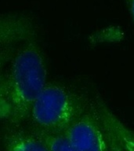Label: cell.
<instances>
[{
	"mask_svg": "<svg viewBox=\"0 0 134 151\" xmlns=\"http://www.w3.org/2000/svg\"><path fill=\"white\" fill-rule=\"evenodd\" d=\"M6 74L14 124L29 117L31 109L46 83L44 57L35 40L24 42L16 49Z\"/></svg>",
	"mask_w": 134,
	"mask_h": 151,
	"instance_id": "6da1fadb",
	"label": "cell"
},
{
	"mask_svg": "<svg viewBox=\"0 0 134 151\" xmlns=\"http://www.w3.org/2000/svg\"><path fill=\"white\" fill-rule=\"evenodd\" d=\"M88 108L84 98L62 85H46L31 109L38 128L62 134Z\"/></svg>",
	"mask_w": 134,
	"mask_h": 151,
	"instance_id": "7a4b0ae2",
	"label": "cell"
},
{
	"mask_svg": "<svg viewBox=\"0 0 134 151\" xmlns=\"http://www.w3.org/2000/svg\"><path fill=\"white\" fill-rule=\"evenodd\" d=\"M62 134L78 151H108L105 132L93 103Z\"/></svg>",
	"mask_w": 134,
	"mask_h": 151,
	"instance_id": "3957f363",
	"label": "cell"
},
{
	"mask_svg": "<svg viewBox=\"0 0 134 151\" xmlns=\"http://www.w3.org/2000/svg\"><path fill=\"white\" fill-rule=\"evenodd\" d=\"M37 27L31 17L24 14L0 15V47L35 40Z\"/></svg>",
	"mask_w": 134,
	"mask_h": 151,
	"instance_id": "277c9868",
	"label": "cell"
},
{
	"mask_svg": "<svg viewBox=\"0 0 134 151\" xmlns=\"http://www.w3.org/2000/svg\"><path fill=\"white\" fill-rule=\"evenodd\" d=\"M94 106L101 122L113 132L125 150L134 151V131L125 125L101 99L97 98Z\"/></svg>",
	"mask_w": 134,
	"mask_h": 151,
	"instance_id": "5b68a950",
	"label": "cell"
},
{
	"mask_svg": "<svg viewBox=\"0 0 134 151\" xmlns=\"http://www.w3.org/2000/svg\"><path fill=\"white\" fill-rule=\"evenodd\" d=\"M6 151H49L44 142L35 133L9 129L2 136Z\"/></svg>",
	"mask_w": 134,
	"mask_h": 151,
	"instance_id": "8992f818",
	"label": "cell"
},
{
	"mask_svg": "<svg viewBox=\"0 0 134 151\" xmlns=\"http://www.w3.org/2000/svg\"><path fill=\"white\" fill-rule=\"evenodd\" d=\"M32 132L44 142L49 151H78L62 134L45 132L38 127Z\"/></svg>",
	"mask_w": 134,
	"mask_h": 151,
	"instance_id": "52a82bcc",
	"label": "cell"
},
{
	"mask_svg": "<svg viewBox=\"0 0 134 151\" xmlns=\"http://www.w3.org/2000/svg\"><path fill=\"white\" fill-rule=\"evenodd\" d=\"M13 116V106L9 99L7 76L0 75V121L8 120L10 121Z\"/></svg>",
	"mask_w": 134,
	"mask_h": 151,
	"instance_id": "ba28073f",
	"label": "cell"
},
{
	"mask_svg": "<svg viewBox=\"0 0 134 151\" xmlns=\"http://www.w3.org/2000/svg\"><path fill=\"white\" fill-rule=\"evenodd\" d=\"M16 50V48L14 45L0 47V75L6 65L10 62Z\"/></svg>",
	"mask_w": 134,
	"mask_h": 151,
	"instance_id": "9c48e42d",
	"label": "cell"
},
{
	"mask_svg": "<svg viewBox=\"0 0 134 151\" xmlns=\"http://www.w3.org/2000/svg\"><path fill=\"white\" fill-rule=\"evenodd\" d=\"M102 125H103V130H104V132H105L106 134V138H107L108 151H125L124 148L121 146L119 142L118 141V139H116L115 134H113V132L106 125L103 124V123H102Z\"/></svg>",
	"mask_w": 134,
	"mask_h": 151,
	"instance_id": "30bf717a",
	"label": "cell"
},
{
	"mask_svg": "<svg viewBox=\"0 0 134 151\" xmlns=\"http://www.w3.org/2000/svg\"><path fill=\"white\" fill-rule=\"evenodd\" d=\"M126 1L128 9H129L130 14L134 21V0H125Z\"/></svg>",
	"mask_w": 134,
	"mask_h": 151,
	"instance_id": "8fae6325",
	"label": "cell"
}]
</instances>
